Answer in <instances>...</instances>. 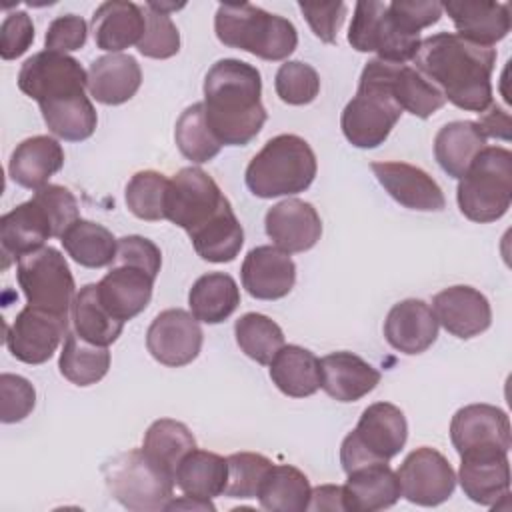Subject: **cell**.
Returning <instances> with one entry per match:
<instances>
[{"label":"cell","mask_w":512,"mask_h":512,"mask_svg":"<svg viewBox=\"0 0 512 512\" xmlns=\"http://www.w3.org/2000/svg\"><path fill=\"white\" fill-rule=\"evenodd\" d=\"M412 62L454 106L478 114L490 108L494 48L464 40L456 32H438L420 40Z\"/></svg>","instance_id":"obj_1"},{"label":"cell","mask_w":512,"mask_h":512,"mask_svg":"<svg viewBox=\"0 0 512 512\" xmlns=\"http://www.w3.org/2000/svg\"><path fill=\"white\" fill-rule=\"evenodd\" d=\"M258 68L236 58H222L204 78V114L222 146H246L266 122Z\"/></svg>","instance_id":"obj_2"},{"label":"cell","mask_w":512,"mask_h":512,"mask_svg":"<svg viewBox=\"0 0 512 512\" xmlns=\"http://www.w3.org/2000/svg\"><path fill=\"white\" fill-rule=\"evenodd\" d=\"M214 30L224 46L250 52L262 60H284L298 46L296 26L288 18L248 2L220 4Z\"/></svg>","instance_id":"obj_3"},{"label":"cell","mask_w":512,"mask_h":512,"mask_svg":"<svg viewBox=\"0 0 512 512\" xmlns=\"http://www.w3.org/2000/svg\"><path fill=\"white\" fill-rule=\"evenodd\" d=\"M318 162L310 144L296 134L270 138L246 168V186L258 198L304 192L316 178Z\"/></svg>","instance_id":"obj_4"},{"label":"cell","mask_w":512,"mask_h":512,"mask_svg":"<svg viewBox=\"0 0 512 512\" xmlns=\"http://www.w3.org/2000/svg\"><path fill=\"white\" fill-rule=\"evenodd\" d=\"M402 116L386 82V62L368 60L362 68L356 96L344 106L340 128L344 138L356 148H376L384 144Z\"/></svg>","instance_id":"obj_5"},{"label":"cell","mask_w":512,"mask_h":512,"mask_svg":"<svg viewBox=\"0 0 512 512\" xmlns=\"http://www.w3.org/2000/svg\"><path fill=\"white\" fill-rule=\"evenodd\" d=\"M460 212L472 222H496L512 202V152L502 146H484L456 188Z\"/></svg>","instance_id":"obj_6"},{"label":"cell","mask_w":512,"mask_h":512,"mask_svg":"<svg viewBox=\"0 0 512 512\" xmlns=\"http://www.w3.org/2000/svg\"><path fill=\"white\" fill-rule=\"evenodd\" d=\"M102 474L114 500L128 510L160 512L172 500L174 476L158 466L142 448L114 456L102 466Z\"/></svg>","instance_id":"obj_7"},{"label":"cell","mask_w":512,"mask_h":512,"mask_svg":"<svg viewBox=\"0 0 512 512\" xmlns=\"http://www.w3.org/2000/svg\"><path fill=\"white\" fill-rule=\"evenodd\" d=\"M408 422L404 412L390 402H374L364 408L356 428L342 440L340 462L352 472L372 462H388L406 444Z\"/></svg>","instance_id":"obj_8"},{"label":"cell","mask_w":512,"mask_h":512,"mask_svg":"<svg viewBox=\"0 0 512 512\" xmlns=\"http://www.w3.org/2000/svg\"><path fill=\"white\" fill-rule=\"evenodd\" d=\"M348 42L358 52H376L380 60L406 64L420 46V34L406 28L384 2L362 0L354 8Z\"/></svg>","instance_id":"obj_9"},{"label":"cell","mask_w":512,"mask_h":512,"mask_svg":"<svg viewBox=\"0 0 512 512\" xmlns=\"http://www.w3.org/2000/svg\"><path fill=\"white\" fill-rule=\"evenodd\" d=\"M16 278L30 306L70 318L76 286L66 258L56 248L42 246L22 256Z\"/></svg>","instance_id":"obj_10"},{"label":"cell","mask_w":512,"mask_h":512,"mask_svg":"<svg viewBox=\"0 0 512 512\" xmlns=\"http://www.w3.org/2000/svg\"><path fill=\"white\" fill-rule=\"evenodd\" d=\"M226 202L228 198L220 192L210 174L202 168L186 166L168 182L164 218L186 230L190 236L208 224Z\"/></svg>","instance_id":"obj_11"},{"label":"cell","mask_w":512,"mask_h":512,"mask_svg":"<svg viewBox=\"0 0 512 512\" xmlns=\"http://www.w3.org/2000/svg\"><path fill=\"white\" fill-rule=\"evenodd\" d=\"M18 88L38 104L84 94L88 72L68 54L42 50L32 54L18 72Z\"/></svg>","instance_id":"obj_12"},{"label":"cell","mask_w":512,"mask_h":512,"mask_svg":"<svg viewBox=\"0 0 512 512\" xmlns=\"http://www.w3.org/2000/svg\"><path fill=\"white\" fill-rule=\"evenodd\" d=\"M402 496L418 506H438L446 502L456 488V474L446 456L430 446L412 450L398 472Z\"/></svg>","instance_id":"obj_13"},{"label":"cell","mask_w":512,"mask_h":512,"mask_svg":"<svg viewBox=\"0 0 512 512\" xmlns=\"http://www.w3.org/2000/svg\"><path fill=\"white\" fill-rule=\"evenodd\" d=\"M68 324L66 316L26 304L6 326V346L24 364H44L68 334Z\"/></svg>","instance_id":"obj_14"},{"label":"cell","mask_w":512,"mask_h":512,"mask_svg":"<svg viewBox=\"0 0 512 512\" xmlns=\"http://www.w3.org/2000/svg\"><path fill=\"white\" fill-rule=\"evenodd\" d=\"M202 338V328L192 312L168 308L148 326L146 348L156 362L180 368L196 360L202 348Z\"/></svg>","instance_id":"obj_15"},{"label":"cell","mask_w":512,"mask_h":512,"mask_svg":"<svg viewBox=\"0 0 512 512\" xmlns=\"http://www.w3.org/2000/svg\"><path fill=\"white\" fill-rule=\"evenodd\" d=\"M464 494L480 504L496 508L510 496L508 450L498 446L472 448L460 454L458 478Z\"/></svg>","instance_id":"obj_16"},{"label":"cell","mask_w":512,"mask_h":512,"mask_svg":"<svg viewBox=\"0 0 512 512\" xmlns=\"http://www.w3.org/2000/svg\"><path fill=\"white\" fill-rule=\"evenodd\" d=\"M376 180L402 206L420 212H440L446 198L438 182L422 168L406 162H372Z\"/></svg>","instance_id":"obj_17"},{"label":"cell","mask_w":512,"mask_h":512,"mask_svg":"<svg viewBox=\"0 0 512 512\" xmlns=\"http://www.w3.org/2000/svg\"><path fill=\"white\" fill-rule=\"evenodd\" d=\"M432 310L438 324L462 340L482 334L492 324V308L488 298L480 290L466 284L440 290L432 298Z\"/></svg>","instance_id":"obj_18"},{"label":"cell","mask_w":512,"mask_h":512,"mask_svg":"<svg viewBox=\"0 0 512 512\" xmlns=\"http://www.w3.org/2000/svg\"><path fill=\"white\" fill-rule=\"evenodd\" d=\"M264 228L274 246L288 254L310 250L322 236L318 210L300 198L274 204L264 216Z\"/></svg>","instance_id":"obj_19"},{"label":"cell","mask_w":512,"mask_h":512,"mask_svg":"<svg viewBox=\"0 0 512 512\" xmlns=\"http://www.w3.org/2000/svg\"><path fill=\"white\" fill-rule=\"evenodd\" d=\"M240 278L252 298L278 300L294 288L296 264L278 246H256L244 256Z\"/></svg>","instance_id":"obj_20"},{"label":"cell","mask_w":512,"mask_h":512,"mask_svg":"<svg viewBox=\"0 0 512 512\" xmlns=\"http://www.w3.org/2000/svg\"><path fill=\"white\" fill-rule=\"evenodd\" d=\"M384 338L402 354L426 352L438 338V320L432 306L418 298L394 304L384 320Z\"/></svg>","instance_id":"obj_21"},{"label":"cell","mask_w":512,"mask_h":512,"mask_svg":"<svg viewBox=\"0 0 512 512\" xmlns=\"http://www.w3.org/2000/svg\"><path fill=\"white\" fill-rule=\"evenodd\" d=\"M450 440L458 454L486 446L510 450L508 414L492 404H468L452 416Z\"/></svg>","instance_id":"obj_22"},{"label":"cell","mask_w":512,"mask_h":512,"mask_svg":"<svg viewBox=\"0 0 512 512\" xmlns=\"http://www.w3.org/2000/svg\"><path fill=\"white\" fill-rule=\"evenodd\" d=\"M154 280L156 278L144 268L112 262V268L100 282H96V288L106 310L114 318L128 322L148 306Z\"/></svg>","instance_id":"obj_23"},{"label":"cell","mask_w":512,"mask_h":512,"mask_svg":"<svg viewBox=\"0 0 512 512\" xmlns=\"http://www.w3.org/2000/svg\"><path fill=\"white\" fill-rule=\"evenodd\" d=\"M48 238H54V230L46 210L34 198L18 204L0 218L4 266H8L10 258L18 262L22 256L40 250Z\"/></svg>","instance_id":"obj_24"},{"label":"cell","mask_w":512,"mask_h":512,"mask_svg":"<svg viewBox=\"0 0 512 512\" xmlns=\"http://www.w3.org/2000/svg\"><path fill=\"white\" fill-rule=\"evenodd\" d=\"M382 374L364 358L340 350L320 360V388L338 402H356L372 392Z\"/></svg>","instance_id":"obj_25"},{"label":"cell","mask_w":512,"mask_h":512,"mask_svg":"<svg viewBox=\"0 0 512 512\" xmlns=\"http://www.w3.org/2000/svg\"><path fill=\"white\" fill-rule=\"evenodd\" d=\"M342 486L344 510L348 512H374L390 508L402 496L396 472L388 462H372L346 474Z\"/></svg>","instance_id":"obj_26"},{"label":"cell","mask_w":512,"mask_h":512,"mask_svg":"<svg viewBox=\"0 0 512 512\" xmlns=\"http://www.w3.org/2000/svg\"><path fill=\"white\" fill-rule=\"evenodd\" d=\"M456 26V34L480 46L500 42L510 32V6L502 2L452 0L442 4Z\"/></svg>","instance_id":"obj_27"},{"label":"cell","mask_w":512,"mask_h":512,"mask_svg":"<svg viewBox=\"0 0 512 512\" xmlns=\"http://www.w3.org/2000/svg\"><path fill=\"white\" fill-rule=\"evenodd\" d=\"M142 84V70L130 54H106L88 68V92L106 106L128 102Z\"/></svg>","instance_id":"obj_28"},{"label":"cell","mask_w":512,"mask_h":512,"mask_svg":"<svg viewBox=\"0 0 512 512\" xmlns=\"http://www.w3.org/2000/svg\"><path fill=\"white\" fill-rule=\"evenodd\" d=\"M64 166V150L60 142L52 136H32L22 140L8 162L10 178L30 190H38L48 184L50 176H54Z\"/></svg>","instance_id":"obj_29"},{"label":"cell","mask_w":512,"mask_h":512,"mask_svg":"<svg viewBox=\"0 0 512 512\" xmlns=\"http://www.w3.org/2000/svg\"><path fill=\"white\" fill-rule=\"evenodd\" d=\"M146 28L144 8L134 2H102L92 16V34L100 50L118 54L132 44L138 46Z\"/></svg>","instance_id":"obj_30"},{"label":"cell","mask_w":512,"mask_h":512,"mask_svg":"<svg viewBox=\"0 0 512 512\" xmlns=\"http://www.w3.org/2000/svg\"><path fill=\"white\" fill-rule=\"evenodd\" d=\"M270 378L286 396H312L320 388V360L298 344H284L270 362Z\"/></svg>","instance_id":"obj_31"},{"label":"cell","mask_w":512,"mask_h":512,"mask_svg":"<svg viewBox=\"0 0 512 512\" xmlns=\"http://www.w3.org/2000/svg\"><path fill=\"white\" fill-rule=\"evenodd\" d=\"M386 82L402 112L406 110L418 118H428L446 104L444 94L414 66L386 62Z\"/></svg>","instance_id":"obj_32"},{"label":"cell","mask_w":512,"mask_h":512,"mask_svg":"<svg viewBox=\"0 0 512 512\" xmlns=\"http://www.w3.org/2000/svg\"><path fill=\"white\" fill-rule=\"evenodd\" d=\"M484 146L486 138L476 122L456 120L444 124L436 132L434 156L448 176L460 180Z\"/></svg>","instance_id":"obj_33"},{"label":"cell","mask_w":512,"mask_h":512,"mask_svg":"<svg viewBox=\"0 0 512 512\" xmlns=\"http://www.w3.org/2000/svg\"><path fill=\"white\" fill-rule=\"evenodd\" d=\"M188 304L198 322L220 324L238 308L240 288L230 274L208 272L192 284Z\"/></svg>","instance_id":"obj_34"},{"label":"cell","mask_w":512,"mask_h":512,"mask_svg":"<svg viewBox=\"0 0 512 512\" xmlns=\"http://www.w3.org/2000/svg\"><path fill=\"white\" fill-rule=\"evenodd\" d=\"M228 480V462L224 456L208 450H190L174 472V484L188 496L212 500L224 494Z\"/></svg>","instance_id":"obj_35"},{"label":"cell","mask_w":512,"mask_h":512,"mask_svg":"<svg viewBox=\"0 0 512 512\" xmlns=\"http://www.w3.org/2000/svg\"><path fill=\"white\" fill-rule=\"evenodd\" d=\"M190 240L202 260L214 264L232 262L244 244V230L232 210V204L226 202L208 224L190 234Z\"/></svg>","instance_id":"obj_36"},{"label":"cell","mask_w":512,"mask_h":512,"mask_svg":"<svg viewBox=\"0 0 512 512\" xmlns=\"http://www.w3.org/2000/svg\"><path fill=\"white\" fill-rule=\"evenodd\" d=\"M310 492V482L302 470L290 464H272L256 498L270 512H304L308 510Z\"/></svg>","instance_id":"obj_37"},{"label":"cell","mask_w":512,"mask_h":512,"mask_svg":"<svg viewBox=\"0 0 512 512\" xmlns=\"http://www.w3.org/2000/svg\"><path fill=\"white\" fill-rule=\"evenodd\" d=\"M70 320L74 326V332L98 346H110L124 328V322L114 318L106 306L100 302L96 284H86L76 292V298L72 302Z\"/></svg>","instance_id":"obj_38"},{"label":"cell","mask_w":512,"mask_h":512,"mask_svg":"<svg viewBox=\"0 0 512 512\" xmlns=\"http://www.w3.org/2000/svg\"><path fill=\"white\" fill-rule=\"evenodd\" d=\"M38 106L48 130L62 140L80 142L90 138L96 130L98 116L86 92L42 102Z\"/></svg>","instance_id":"obj_39"},{"label":"cell","mask_w":512,"mask_h":512,"mask_svg":"<svg viewBox=\"0 0 512 512\" xmlns=\"http://www.w3.org/2000/svg\"><path fill=\"white\" fill-rule=\"evenodd\" d=\"M68 256L86 268H104L114 262L118 240L112 232L92 220L78 218L60 238Z\"/></svg>","instance_id":"obj_40"},{"label":"cell","mask_w":512,"mask_h":512,"mask_svg":"<svg viewBox=\"0 0 512 512\" xmlns=\"http://www.w3.org/2000/svg\"><path fill=\"white\" fill-rule=\"evenodd\" d=\"M58 368L60 374L76 386L96 384L110 368V350L108 346L92 344L70 330L60 352Z\"/></svg>","instance_id":"obj_41"},{"label":"cell","mask_w":512,"mask_h":512,"mask_svg":"<svg viewBox=\"0 0 512 512\" xmlns=\"http://www.w3.org/2000/svg\"><path fill=\"white\" fill-rule=\"evenodd\" d=\"M196 448V438L190 428L172 418L154 420L146 434L142 450L166 472L174 476L180 460Z\"/></svg>","instance_id":"obj_42"},{"label":"cell","mask_w":512,"mask_h":512,"mask_svg":"<svg viewBox=\"0 0 512 512\" xmlns=\"http://www.w3.org/2000/svg\"><path fill=\"white\" fill-rule=\"evenodd\" d=\"M234 336L240 350L258 364H270L284 346L282 328L260 312H246L234 324Z\"/></svg>","instance_id":"obj_43"},{"label":"cell","mask_w":512,"mask_h":512,"mask_svg":"<svg viewBox=\"0 0 512 512\" xmlns=\"http://www.w3.org/2000/svg\"><path fill=\"white\" fill-rule=\"evenodd\" d=\"M174 138L182 156L196 164L210 162L222 148L220 140L214 136L206 122L202 102H194L180 114V118L176 120Z\"/></svg>","instance_id":"obj_44"},{"label":"cell","mask_w":512,"mask_h":512,"mask_svg":"<svg viewBox=\"0 0 512 512\" xmlns=\"http://www.w3.org/2000/svg\"><path fill=\"white\" fill-rule=\"evenodd\" d=\"M168 178L156 170H140L126 184V206L140 220H162Z\"/></svg>","instance_id":"obj_45"},{"label":"cell","mask_w":512,"mask_h":512,"mask_svg":"<svg viewBox=\"0 0 512 512\" xmlns=\"http://www.w3.org/2000/svg\"><path fill=\"white\" fill-rule=\"evenodd\" d=\"M226 462H228V480H226L224 496L240 498V500L256 498L264 476L272 468V460L256 452H236V454H230Z\"/></svg>","instance_id":"obj_46"},{"label":"cell","mask_w":512,"mask_h":512,"mask_svg":"<svg viewBox=\"0 0 512 512\" xmlns=\"http://www.w3.org/2000/svg\"><path fill=\"white\" fill-rule=\"evenodd\" d=\"M274 88L282 102L304 106L318 96L320 76L314 66L300 60H288L280 64L274 78Z\"/></svg>","instance_id":"obj_47"},{"label":"cell","mask_w":512,"mask_h":512,"mask_svg":"<svg viewBox=\"0 0 512 512\" xmlns=\"http://www.w3.org/2000/svg\"><path fill=\"white\" fill-rule=\"evenodd\" d=\"M144 20L146 28L138 42V52L148 58L164 60L180 50V32L172 18L166 12L152 8L150 4L144 6Z\"/></svg>","instance_id":"obj_48"},{"label":"cell","mask_w":512,"mask_h":512,"mask_svg":"<svg viewBox=\"0 0 512 512\" xmlns=\"http://www.w3.org/2000/svg\"><path fill=\"white\" fill-rule=\"evenodd\" d=\"M36 406V390L24 376L4 372L0 376V420L22 422Z\"/></svg>","instance_id":"obj_49"},{"label":"cell","mask_w":512,"mask_h":512,"mask_svg":"<svg viewBox=\"0 0 512 512\" xmlns=\"http://www.w3.org/2000/svg\"><path fill=\"white\" fill-rule=\"evenodd\" d=\"M32 198L46 210L52 222L54 238H62V234L80 218L74 194L60 184H46L34 190Z\"/></svg>","instance_id":"obj_50"},{"label":"cell","mask_w":512,"mask_h":512,"mask_svg":"<svg viewBox=\"0 0 512 512\" xmlns=\"http://www.w3.org/2000/svg\"><path fill=\"white\" fill-rule=\"evenodd\" d=\"M300 12L310 24L312 32L326 44L336 42V34L346 18V4L336 2H298Z\"/></svg>","instance_id":"obj_51"},{"label":"cell","mask_w":512,"mask_h":512,"mask_svg":"<svg viewBox=\"0 0 512 512\" xmlns=\"http://www.w3.org/2000/svg\"><path fill=\"white\" fill-rule=\"evenodd\" d=\"M86 38H88L86 20L78 14H64L50 22L44 36V44H46V50L66 54L72 50H80L86 44Z\"/></svg>","instance_id":"obj_52"},{"label":"cell","mask_w":512,"mask_h":512,"mask_svg":"<svg viewBox=\"0 0 512 512\" xmlns=\"http://www.w3.org/2000/svg\"><path fill=\"white\" fill-rule=\"evenodd\" d=\"M34 42L32 18L22 12H10L0 26V56L2 60H14L22 56Z\"/></svg>","instance_id":"obj_53"},{"label":"cell","mask_w":512,"mask_h":512,"mask_svg":"<svg viewBox=\"0 0 512 512\" xmlns=\"http://www.w3.org/2000/svg\"><path fill=\"white\" fill-rule=\"evenodd\" d=\"M114 262L144 268L148 274L156 278L162 266V252L152 240L132 234L118 240Z\"/></svg>","instance_id":"obj_54"},{"label":"cell","mask_w":512,"mask_h":512,"mask_svg":"<svg viewBox=\"0 0 512 512\" xmlns=\"http://www.w3.org/2000/svg\"><path fill=\"white\" fill-rule=\"evenodd\" d=\"M390 12L412 32L420 34L422 28L436 24L442 16V4L430 0H396L388 4Z\"/></svg>","instance_id":"obj_55"},{"label":"cell","mask_w":512,"mask_h":512,"mask_svg":"<svg viewBox=\"0 0 512 512\" xmlns=\"http://www.w3.org/2000/svg\"><path fill=\"white\" fill-rule=\"evenodd\" d=\"M480 132L484 134V138H502V140H510V116L506 110H502L498 104H490V108H486L480 114V120L476 122Z\"/></svg>","instance_id":"obj_56"},{"label":"cell","mask_w":512,"mask_h":512,"mask_svg":"<svg viewBox=\"0 0 512 512\" xmlns=\"http://www.w3.org/2000/svg\"><path fill=\"white\" fill-rule=\"evenodd\" d=\"M308 510H330V512H340V510H344L342 486H336V484H322V486H316V488L310 492Z\"/></svg>","instance_id":"obj_57"},{"label":"cell","mask_w":512,"mask_h":512,"mask_svg":"<svg viewBox=\"0 0 512 512\" xmlns=\"http://www.w3.org/2000/svg\"><path fill=\"white\" fill-rule=\"evenodd\" d=\"M166 510H214V504L206 498H196V496L184 494L178 500L172 498Z\"/></svg>","instance_id":"obj_58"}]
</instances>
